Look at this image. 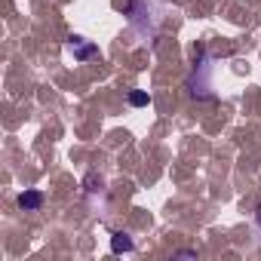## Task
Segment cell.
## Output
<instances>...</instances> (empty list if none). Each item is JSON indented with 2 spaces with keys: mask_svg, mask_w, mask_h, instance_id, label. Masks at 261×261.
I'll return each mask as SVG.
<instances>
[{
  "mask_svg": "<svg viewBox=\"0 0 261 261\" xmlns=\"http://www.w3.org/2000/svg\"><path fill=\"white\" fill-rule=\"evenodd\" d=\"M129 101H133L136 108H142V105H148V92H133V95H129Z\"/></svg>",
  "mask_w": 261,
  "mask_h": 261,
  "instance_id": "3",
  "label": "cell"
},
{
  "mask_svg": "<svg viewBox=\"0 0 261 261\" xmlns=\"http://www.w3.org/2000/svg\"><path fill=\"white\" fill-rule=\"evenodd\" d=\"M40 203H43V197H40L37 191H25V194L19 197V206H22V209H40Z\"/></svg>",
  "mask_w": 261,
  "mask_h": 261,
  "instance_id": "1",
  "label": "cell"
},
{
  "mask_svg": "<svg viewBox=\"0 0 261 261\" xmlns=\"http://www.w3.org/2000/svg\"><path fill=\"white\" fill-rule=\"evenodd\" d=\"M111 249H114V252H133V240H129L126 233H114Z\"/></svg>",
  "mask_w": 261,
  "mask_h": 261,
  "instance_id": "2",
  "label": "cell"
}]
</instances>
